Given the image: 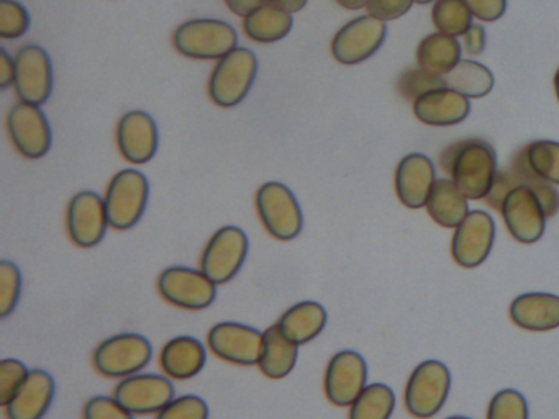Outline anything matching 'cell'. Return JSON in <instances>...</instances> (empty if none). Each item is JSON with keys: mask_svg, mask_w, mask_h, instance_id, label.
Here are the masks:
<instances>
[{"mask_svg": "<svg viewBox=\"0 0 559 419\" xmlns=\"http://www.w3.org/2000/svg\"><path fill=\"white\" fill-rule=\"evenodd\" d=\"M207 363V347L192 336L173 337L159 352V367L171 380L194 379Z\"/></svg>", "mask_w": 559, "mask_h": 419, "instance_id": "cell-24", "label": "cell"}, {"mask_svg": "<svg viewBox=\"0 0 559 419\" xmlns=\"http://www.w3.org/2000/svg\"><path fill=\"white\" fill-rule=\"evenodd\" d=\"M150 199V183L145 173L136 169L119 170L107 185L104 202L110 228L129 231L145 215Z\"/></svg>", "mask_w": 559, "mask_h": 419, "instance_id": "cell-4", "label": "cell"}, {"mask_svg": "<svg viewBox=\"0 0 559 419\" xmlns=\"http://www.w3.org/2000/svg\"><path fill=\"white\" fill-rule=\"evenodd\" d=\"M463 48L467 55L477 56L486 48V29L480 25H473L463 36Z\"/></svg>", "mask_w": 559, "mask_h": 419, "instance_id": "cell-45", "label": "cell"}, {"mask_svg": "<svg viewBox=\"0 0 559 419\" xmlns=\"http://www.w3.org/2000/svg\"><path fill=\"white\" fill-rule=\"evenodd\" d=\"M227 3L228 9L231 12L237 13L240 16L250 15L254 10L260 9L263 5L264 0H224Z\"/></svg>", "mask_w": 559, "mask_h": 419, "instance_id": "cell-47", "label": "cell"}, {"mask_svg": "<svg viewBox=\"0 0 559 419\" xmlns=\"http://www.w3.org/2000/svg\"><path fill=\"white\" fill-rule=\"evenodd\" d=\"M528 403L519 390L497 392L487 408V419H528Z\"/></svg>", "mask_w": 559, "mask_h": 419, "instance_id": "cell-37", "label": "cell"}, {"mask_svg": "<svg viewBox=\"0 0 559 419\" xmlns=\"http://www.w3.org/2000/svg\"><path fill=\"white\" fill-rule=\"evenodd\" d=\"M217 287L201 268L173 265L158 275L163 300L181 310H207L217 298Z\"/></svg>", "mask_w": 559, "mask_h": 419, "instance_id": "cell-9", "label": "cell"}, {"mask_svg": "<svg viewBox=\"0 0 559 419\" xmlns=\"http://www.w3.org/2000/svg\"><path fill=\"white\" fill-rule=\"evenodd\" d=\"M431 20L438 32L454 38L473 26V13L463 0H435Z\"/></svg>", "mask_w": 559, "mask_h": 419, "instance_id": "cell-33", "label": "cell"}, {"mask_svg": "<svg viewBox=\"0 0 559 419\" xmlns=\"http://www.w3.org/2000/svg\"><path fill=\"white\" fill-rule=\"evenodd\" d=\"M526 159L536 176L559 187V143L549 140L526 144Z\"/></svg>", "mask_w": 559, "mask_h": 419, "instance_id": "cell-34", "label": "cell"}, {"mask_svg": "<svg viewBox=\"0 0 559 419\" xmlns=\"http://www.w3.org/2000/svg\"><path fill=\"white\" fill-rule=\"evenodd\" d=\"M280 2V0H264V3H276Z\"/></svg>", "mask_w": 559, "mask_h": 419, "instance_id": "cell-53", "label": "cell"}, {"mask_svg": "<svg viewBox=\"0 0 559 419\" xmlns=\"http://www.w3.org/2000/svg\"><path fill=\"white\" fill-rule=\"evenodd\" d=\"M447 419H471V418H466V416H450V418H447Z\"/></svg>", "mask_w": 559, "mask_h": 419, "instance_id": "cell-51", "label": "cell"}, {"mask_svg": "<svg viewBox=\"0 0 559 419\" xmlns=\"http://www.w3.org/2000/svg\"><path fill=\"white\" fill-rule=\"evenodd\" d=\"M15 58L9 55L8 49L0 48V91H8L15 84Z\"/></svg>", "mask_w": 559, "mask_h": 419, "instance_id": "cell-46", "label": "cell"}, {"mask_svg": "<svg viewBox=\"0 0 559 419\" xmlns=\"http://www.w3.org/2000/svg\"><path fill=\"white\" fill-rule=\"evenodd\" d=\"M510 320L515 326L533 333H545L559 327V297L545 291L519 295L510 303Z\"/></svg>", "mask_w": 559, "mask_h": 419, "instance_id": "cell-23", "label": "cell"}, {"mask_svg": "<svg viewBox=\"0 0 559 419\" xmlns=\"http://www.w3.org/2000/svg\"><path fill=\"white\" fill-rule=\"evenodd\" d=\"M414 2L415 0H368L366 10H368V15L385 23L404 16L412 9Z\"/></svg>", "mask_w": 559, "mask_h": 419, "instance_id": "cell-42", "label": "cell"}, {"mask_svg": "<svg viewBox=\"0 0 559 419\" xmlns=\"http://www.w3.org/2000/svg\"><path fill=\"white\" fill-rule=\"evenodd\" d=\"M104 196L93 190L76 193L68 203L67 229L71 241L81 249L99 246L109 228Z\"/></svg>", "mask_w": 559, "mask_h": 419, "instance_id": "cell-13", "label": "cell"}, {"mask_svg": "<svg viewBox=\"0 0 559 419\" xmlns=\"http://www.w3.org/2000/svg\"><path fill=\"white\" fill-rule=\"evenodd\" d=\"M435 182H437L435 164L425 154H407L402 157L395 169V193L402 205L407 208H424L430 199Z\"/></svg>", "mask_w": 559, "mask_h": 419, "instance_id": "cell-20", "label": "cell"}, {"mask_svg": "<svg viewBox=\"0 0 559 419\" xmlns=\"http://www.w3.org/2000/svg\"><path fill=\"white\" fill-rule=\"evenodd\" d=\"M326 321L329 313L322 303L304 300L287 308L276 324L287 339L300 347L316 340L325 330Z\"/></svg>", "mask_w": 559, "mask_h": 419, "instance_id": "cell-25", "label": "cell"}, {"mask_svg": "<svg viewBox=\"0 0 559 419\" xmlns=\"http://www.w3.org/2000/svg\"><path fill=\"white\" fill-rule=\"evenodd\" d=\"M448 87L447 81L441 75L431 74L421 68L408 69L399 77V94L407 100L415 101L427 92L437 91V88Z\"/></svg>", "mask_w": 559, "mask_h": 419, "instance_id": "cell-35", "label": "cell"}, {"mask_svg": "<svg viewBox=\"0 0 559 419\" xmlns=\"http://www.w3.org/2000/svg\"><path fill=\"white\" fill-rule=\"evenodd\" d=\"M207 402L198 395H182L173 399L156 415V419H209Z\"/></svg>", "mask_w": 559, "mask_h": 419, "instance_id": "cell-39", "label": "cell"}, {"mask_svg": "<svg viewBox=\"0 0 559 419\" xmlns=\"http://www.w3.org/2000/svg\"><path fill=\"white\" fill-rule=\"evenodd\" d=\"M293 26V15L274 3H263L243 19V29L248 38L264 45L286 38Z\"/></svg>", "mask_w": 559, "mask_h": 419, "instance_id": "cell-29", "label": "cell"}, {"mask_svg": "<svg viewBox=\"0 0 559 419\" xmlns=\"http://www.w3.org/2000/svg\"><path fill=\"white\" fill-rule=\"evenodd\" d=\"M158 124L143 110L127 111L117 124V147L135 166L150 163L158 153Z\"/></svg>", "mask_w": 559, "mask_h": 419, "instance_id": "cell-19", "label": "cell"}, {"mask_svg": "<svg viewBox=\"0 0 559 419\" xmlns=\"http://www.w3.org/2000/svg\"><path fill=\"white\" fill-rule=\"evenodd\" d=\"M297 359H299V346L287 339L277 324L264 331L263 352L258 362L264 376L271 380L286 379L296 367Z\"/></svg>", "mask_w": 559, "mask_h": 419, "instance_id": "cell-26", "label": "cell"}, {"mask_svg": "<svg viewBox=\"0 0 559 419\" xmlns=\"http://www.w3.org/2000/svg\"><path fill=\"white\" fill-rule=\"evenodd\" d=\"M28 367L19 359L0 360V405L5 406L27 380Z\"/></svg>", "mask_w": 559, "mask_h": 419, "instance_id": "cell-40", "label": "cell"}, {"mask_svg": "<svg viewBox=\"0 0 559 419\" xmlns=\"http://www.w3.org/2000/svg\"><path fill=\"white\" fill-rule=\"evenodd\" d=\"M257 74V55L238 46L215 64L209 79V97L217 107H237L250 94Z\"/></svg>", "mask_w": 559, "mask_h": 419, "instance_id": "cell-3", "label": "cell"}, {"mask_svg": "<svg viewBox=\"0 0 559 419\" xmlns=\"http://www.w3.org/2000/svg\"><path fill=\"white\" fill-rule=\"evenodd\" d=\"M469 98L450 87L427 92L414 101V113L428 127H453L466 120Z\"/></svg>", "mask_w": 559, "mask_h": 419, "instance_id": "cell-22", "label": "cell"}, {"mask_svg": "<svg viewBox=\"0 0 559 419\" xmlns=\"http://www.w3.org/2000/svg\"><path fill=\"white\" fill-rule=\"evenodd\" d=\"M509 167L515 173L516 179H519L520 185L530 187L535 192V195L538 196L543 210H545L546 218H552L559 212V190L556 189V185L546 182V180H543L542 177L533 172L528 159H526L525 147H522L513 156Z\"/></svg>", "mask_w": 559, "mask_h": 419, "instance_id": "cell-32", "label": "cell"}, {"mask_svg": "<svg viewBox=\"0 0 559 419\" xmlns=\"http://www.w3.org/2000/svg\"><path fill=\"white\" fill-rule=\"evenodd\" d=\"M368 386V363L356 350H340L326 363L323 390L332 405L346 408Z\"/></svg>", "mask_w": 559, "mask_h": 419, "instance_id": "cell-12", "label": "cell"}, {"mask_svg": "<svg viewBox=\"0 0 559 419\" xmlns=\"http://www.w3.org/2000/svg\"><path fill=\"white\" fill-rule=\"evenodd\" d=\"M473 16L480 22H496L507 10V0H463Z\"/></svg>", "mask_w": 559, "mask_h": 419, "instance_id": "cell-44", "label": "cell"}, {"mask_svg": "<svg viewBox=\"0 0 559 419\" xmlns=\"http://www.w3.org/2000/svg\"><path fill=\"white\" fill-rule=\"evenodd\" d=\"M8 131L15 149L27 159H40L53 144L50 121L38 105L17 101L8 113Z\"/></svg>", "mask_w": 559, "mask_h": 419, "instance_id": "cell-11", "label": "cell"}, {"mask_svg": "<svg viewBox=\"0 0 559 419\" xmlns=\"http://www.w3.org/2000/svg\"><path fill=\"white\" fill-rule=\"evenodd\" d=\"M263 343L264 333L237 321L214 324L207 334V346L215 357L241 367L258 366Z\"/></svg>", "mask_w": 559, "mask_h": 419, "instance_id": "cell-10", "label": "cell"}, {"mask_svg": "<svg viewBox=\"0 0 559 419\" xmlns=\"http://www.w3.org/2000/svg\"><path fill=\"white\" fill-rule=\"evenodd\" d=\"M171 379L159 373H135L120 380L114 398L133 415H158L175 396Z\"/></svg>", "mask_w": 559, "mask_h": 419, "instance_id": "cell-14", "label": "cell"}, {"mask_svg": "<svg viewBox=\"0 0 559 419\" xmlns=\"http://www.w3.org/2000/svg\"><path fill=\"white\" fill-rule=\"evenodd\" d=\"M555 92H556V97H558V101H559V69H558V71H556V74H555Z\"/></svg>", "mask_w": 559, "mask_h": 419, "instance_id": "cell-50", "label": "cell"}, {"mask_svg": "<svg viewBox=\"0 0 559 419\" xmlns=\"http://www.w3.org/2000/svg\"><path fill=\"white\" fill-rule=\"evenodd\" d=\"M450 390V369L440 360H424L408 376L404 392L405 408L414 418H433L447 403Z\"/></svg>", "mask_w": 559, "mask_h": 419, "instance_id": "cell-5", "label": "cell"}, {"mask_svg": "<svg viewBox=\"0 0 559 419\" xmlns=\"http://www.w3.org/2000/svg\"><path fill=\"white\" fill-rule=\"evenodd\" d=\"M428 215L443 228H457L469 215V203L451 179H438L427 205Z\"/></svg>", "mask_w": 559, "mask_h": 419, "instance_id": "cell-27", "label": "cell"}, {"mask_svg": "<svg viewBox=\"0 0 559 419\" xmlns=\"http://www.w3.org/2000/svg\"><path fill=\"white\" fill-rule=\"evenodd\" d=\"M461 51L463 48L454 36L443 35L440 32L431 33L418 45V68L444 77L461 61Z\"/></svg>", "mask_w": 559, "mask_h": 419, "instance_id": "cell-28", "label": "cell"}, {"mask_svg": "<svg viewBox=\"0 0 559 419\" xmlns=\"http://www.w3.org/2000/svg\"><path fill=\"white\" fill-rule=\"evenodd\" d=\"M84 419H135V415L130 412L126 406L120 405L114 396L97 395L93 396L84 405Z\"/></svg>", "mask_w": 559, "mask_h": 419, "instance_id": "cell-41", "label": "cell"}, {"mask_svg": "<svg viewBox=\"0 0 559 419\" xmlns=\"http://www.w3.org/2000/svg\"><path fill=\"white\" fill-rule=\"evenodd\" d=\"M21 294V268L11 261L0 262V318H9L14 313Z\"/></svg>", "mask_w": 559, "mask_h": 419, "instance_id": "cell-36", "label": "cell"}, {"mask_svg": "<svg viewBox=\"0 0 559 419\" xmlns=\"http://www.w3.org/2000/svg\"><path fill=\"white\" fill-rule=\"evenodd\" d=\"M254 203L264 229L277 241H293L302 232V206L289 187L281 182L263 183Z\"/></svg>", "mask_w": 559, "mask_h": 419, "instance_id": "cell-6", "label": "cell"}, {"mask_svg": "<svg viewBox=\"0 0 559 419\" xmlns=\"http://www.w3.org/2000/svg\"><path fill=\"white\" fill-rule=\"evenodd\" d=\"M447 85L467 98H483L492 92L496 79L487 65L473 59H461L456 68L444 75Z\"/></svg>", "mask_w": 559, "mask_h": 419, "instance_id": "cell-30", "label": "cell"}, {"mask_svg": "<svg viewBox=\"0 0 559 419\" xmlns=\"http://www.w3.org/2000/svg\"><path fill=\"white\" fill-rule=\"evenodd\" d=\"M307 3H309V0H280V2L274 3V5L280 7L284 12L293 15V13H297L300 12V10L306 9Z\"/></svg>", "mask_w": 559, "mask_h": 419, "instance_id": "cell-48", "label": "cell"}, {"mask_svg": "<svg viewBox=\"0 0 559 419\" xmlns=\"http://www.w3.org/2000/svg\"><path fill=\"white\" fill-rule=\"evenodd\" d=\"M388 26L371 15L346 23L332 39V55L340 64L355 65L371 58L384 43Z\"/></svg>", "mask_w": 559, "mask_h": 419, "instance_id": "cell-15", "label": "cell"}, {"mask_svg": "<svg viewBox=\"0 0 559 419\" xmlns=\"http://www.w3.org/2000/svg\"><path fill=\"white\" fill-rule=\"evenodd\" d=\"M519 185V179H516L515 173L512 172L510 167L497 170L492 189H490V192L487 193V196L484 200H486L487 205L492 206L493 210H499L500 212V206H502V202L506 200V196Z\"/></svg>", "mask_w": 559, "mask_h": 419, "instance_id": "cell-43", "label": "cell"}, {"mask_svg": "<svg viewBox=\"0 0 559 419\" xmlns=\"http://www.w3.org/2000/svg\"><path fill=\"white\" fill-rule=\"evenodd\" d=\"M55 379L44 369H34L14 398L4 406L8 419H44L55 399Z\"/></svg>", "mask_w": 559, "mask_h": 419, "instance_id": "cell-21", "label": "cell"}, {"mask_svg": "<svg viewBox=\"0 0 559 419\" xmlns=\"http://www.w3.org/2000/svg\"><path fill=\"white\" fill-rule=\"evenodd\" d=\"M507 229L522 244L538 242L545 235L546 213L530 187L519 185L506 196L500 206Z\"/></svg>", "mask_w": 559, "mask_h": 419, "instance_id": "cell-18", "label": "cell"}, {"mask_svg": "<svg viewBox=\"0 0 559 419\" xmlns=\"http://www.w3.org/2000/svg\"><path fill=\"white\" fill-rule=\"evenodd\" d=\"M395 393L385 383H371L349 406L348 419H391Z\"/></svg>", "mask_w": 559, "mask_h": 419, "instance_id": "cell-31", "label": "cell"}, {"mask_svg": "<svg viewBox=\"0 0 559 419\" xmlns=\"http://www.w3.org/2000/svg\"><path fill=\"white\" fill-rule=\"evenodd\" d=\"M415 2H417V3H430V2H435V0H415Z\"/></svg>", "mask_w": 559, "mask_h": 419, "instance_id": "cell-52", "label": "cell"}, {"mask_svg": "<svg viewBox=\"0 0 559 419\" xmlns=\"http://www.w3.org/2000/svg\"><path fill=\"white\" fill-rule=\"evenodd\" d=\"M250 251L247 232L238 226L217 229L205 244L199 268L214 284L225 285L237 277Z\"/></svg>", "mask_w": 559, "mask_h": 419, "instance_id": "cell-8", "label": "cell"}, {"mask_svg": "<svg viewBox=\"0 0 559 419\" xmlns=\"http://www.w3.org/2000/svg\"><path fill=\"white\" fill-rule=\"evenodd\" d=\"M153 357L148 337L122 333L107 337L93 354L94 369L107 379H127L142 372Z\"/></svg>", "mask_w": 559, "mask_h": 419, "instance_id": "cell-7", "label": "cell"}, {"mask_svg": "<svg viewBox=\"0 0 559 419\" xmlns=\"http://www.w3.org/2000/svg\"><path fill=\"white\" fill-rule=\"evenodd\" d=\"M15 92L21 101L47 104L53 92V64L41 46H22L15 55Z\"/></svg>", "mask_w": 559, "mask_h": 419, "instance_id": "cell-16", "label": "cell"}, {"mask_svg": "<svg viewBox=\"0 0 559 419\" xmlns=\"http://www.w3.org/2000/svg\"><path fill=\"white\" fill-rule=\"evenodd\" d=\"M31 29V13L19 0H0V38L19 39Z\"/></svg>", "mask_w": 559, "mask_h": 419, "instance_id": "cell-38", "label": "cell"}, {"mask_svg": "<svg viewBox=\"0 0 559 419\" xmlns=\"http://www.w3.org/2000/svg\"><path fill=\"white\" fill-rule=\"evenodd\" d=\"M496 241V223L484 210H473L454 228L451 255L464 268H476L486 262Z\"/></svg>", "mask_w": 559, "mask_h": 419, "instance_id": "cell-17", "label": "cell"}, {"mask_svg": "<svg viewBox=\"0 0 559 419\" xmlns=\"http://www.w3.org/2000/svg\"><path fill=\"white\" fill-rule=\"evenodd\" d=\"M440 164L467 200L486 199L499 170L492 144L477 137L450 144L441 153Z\"/></svg>", "mask_w": 559, "mask_h": 419, "instance_id": "cell-1", "label": "cell"}, {"mask_svg": "<svg viewBox=\"0 0 559 419\" xmlns=\"http://www.w3.org/2000/svg\"><path fill=\"white\" fill-rule=\"evenodd\" d=\"M173 46L179 55L189 59L221 61L238 48V33L224 20H189L176 28Z\"/></svg>", "mask_w": 559, "mask_h": 419, "instance_id": "cell-2", "label": "cell"}, {"mask_svg": "<svg viewBox=\"0 0 559 419\" xmlns=\"http://www.w3.org/2000/svg\"><path fill=\"white\" fill-rule=\"evenodd\" d=\"M336 2L346 10H361L366 9L368 0H336Z\"/></svg>", "mask_w": 559, "mask_h": 419, "instance_id": "cell-49", "label": "cell"}]
</instances>
